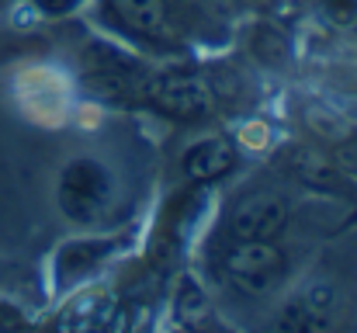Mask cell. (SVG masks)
I'll return each instance as SVG.
<instances>
[{
  "label": "cell",
  "instance_id": "1",
  "mask_svg": "<svg viewBox=\"0 0 357 333\" xmlns=\"http://www.w3.org/2000/svg\"><path fill=\"white\" fill-rule=\"evenodd\" d=\"M84 77L87 87L105 101H142L149 91V73L112 45H87Z\"/></svg>",
  "mask_w": 357,
  "mask_h": 333
},
{
  "label": "cell",
  "instance_id": "2",
  "mask_svg": "<svg viewBox=\"0 0 357 333\" xmlns=\"http://www.w3.org/2000/svg\"><path fill=\"white\" fill-rule=\"evenodd\" d=\"M112 202V177L98 160H70L59 177V205L73 222H98Z\"/></svg>",
  "mask_w": 357,
  "mask_h": 333
},
{
  "label": "cell",
  "instance_id": "3",
  "mask_svg": "<svg viewBox=\"0 0 357 333\" xmlns=\"http://www.w3.org/2000/svg\"><path fill=\"white\" fill-rule=\"evenodd\" d=\"M222 264H226V274L233 278V285L250 295L274 292L284 278V267H288L284 253L271 239H236L226 250Z\"/></svg>",
  "mask_w": 357,
  "mask_h": 333
},
{
  "label": "cell",
  "instance_id": "4",
  "mask_svg": "<svg viewBox=\"0 0 357 333\" xmlns=\"http://www.w3.org/2000/svg\"><path fill=\"white\" fill-rule=\"evenodd\" d=\"M146 101L156 105L163 114L181 118V121H198L215 108L212 87L195 77V73H167V77H149Z\"/></svg>",
  "mask_w": 357,
  "mask_h": 333
},
{
  "label": "cell",
  "instance_id": "5",
  "mask_svg": "<svg viewBox=\"0 0 357 333\" xmlns=\"http://www.w3.org/2000/svg\"><path fill=\"white\" fill-rule=\"evenodd\" d=\"M288 222V205L278 195H250L229 212L233 239H274Z\"/></svg>",
  "mask_w": 357,
  "mask_h": 333
},
{
  "label": "cell",
  "instance_id": "6",
  "mask_svg": "<svg viewBox=\"0 0 357 333\" xmlns=\"http://www.w3.org/2000/svg\"><path fill=\"white\" fill-rule=\"evenodd\" d=\"M115 21L125 24L132 35L167 42L174 38V7L170 0H108Z\"/></svg>",
  "mask_w": 357,
  "mask_h": 333
},
{
  "label": "cell",
  "instance_id": "7",
  "mask_svg": "<svg viewBox=\"0 0 357 333\" xmlns=\"http://www.w3.org/2000/svg\"><path fill=\"white\" fill-rule=\"evenodd\" d=\"M233 167H236V146L229 139H205L184 153V177L195 184L219 181Z\"/></svg>",
  "mask_w": 357,
  "mask_h": 333
},
{
  "label": "cell",
  "instance_id": "8",
  "mask_svg": "<svg viewBox=\"0 0 357 333\" xmlns=\"http://www.w3.org/2000/svg\"><path fill=\"white\" fill-rule=\"evenodd\" d=\"M115 316H119V302H115L108 292L98 288V292L77 295V299L63 309L59 327H66V330H101V327H112Z\"/></svg>",
  "mask_w": 357,
  "mask_h": 333
},
{
  "label": "cell",
  "instance_id": "9",
  "mask_svg": "<svg viewBox=\"0 0 357 333\" xmlns=\"http://www.w3.org/2000/svg\"><path fill=\"white\" fill-rule=\"evenodd\" d=\"M112 250H115V239H77V243H66V246L59 250V257H56L59 281L91 274Z\"/></svg>",
  "mask_w": 357,
  "mask_h": 333
},
{
  "label": "cell",
  "instance_id": "10",
  "mask_svg": "<svg viewBox=\"0 0 357 333\" xmlns=\"http://www.w3.org/2000/svg\"><path fill=\"white\" fill-rule=\"evenodd\" d=\"M330 299H333L330 288L309 292L305 299L291 302V306L281 313V327H284V330H323V327L330 323V309H333Z\"/></svg>",
  "mask_w": 357,
  "mask_h": 333
},
{
  "label": "cell",
  "instance_id": "11",
  "mask_svg": "<svg viewBox=\"0 0 357 333\" xmlns=\"http://www.w3.org/2000/svg\"><path fill=\"white\" fill-rule=\"evenodd\" d=\"M291 167H295L298 181L309 184V188H319V191H340V188H344L340 167H337V163H326L323 156H316V153H309V149H298Z\"/></svg>",
  "mask_w": 357,
  "mask_h": 333
},
{
  "label": "cell",
  "instance_id": "12",
  "mask_svg": "<svg viewBox=\"0 0 357 333\" xmlns=\"http://www.w3.org/2000/svg\"><path fill=\"white\" fill-rule=\"evenodd\" d=\"M250 52L267 66H281L288 59V38L274 24H257L250 35Z\"/></svg>",
  "mask_w": 357,
  "mask_h": 333
},
{
  "label": "cell",
  "instance_id": "13",
  "mask_svg": "<svg viewBox=\"0 0 357 333\" xmlns=\"http://www.w3.org/2000/svg\"><path fill=\"white\" fill-rule=\"evenodd\" d=\"M323 14L337 28H357V0H323Z\"/></svg>",
  "mask_w": 357,
  "mask_h": 333
},
{
  "label": "cell",
  "instance_id": "14",
  "mask_svg": "<svg viewBox=\"0 0 357 333\" xmlns=\"http://www.w3.org/2000/svg\"><path fill=\"white\" fill-rule=\"evenodd\" d=\"M177 309H181L184 320H202V316H205V295L198 292L195 281H184V285H181V306H177Z\"/></svg>",
  "mask_w": 357,
  "mask_h": 333
},
{
  "label": "cell",
  "instance_id": "15",
  "mask_svg": "<svg viewBox=\"0 0 357 333\" xmlns=\"http://www.w3.org/2000/svg\"><path fill=\"white\" fill-rule=\"evenodd\" d=\"M333 156H337V167H340V170L357 174V132L354 135H347V139L333 149Z\"/></svg>",
  "mask_w": 357,
  "mask_h": 333
},
{
  "label": "cell",
  "instance_id": "16",
  "mask_svg": "<svg viewBox=\"0 0 357 333\" xmlns=\"http://www.w3.org/2000/svg\"><path fill=\"white\" fill-rule=\"evenodd\" d=\"M42 14H49V17H63V14H70L80 0H31Z\"/></svg>",
  "mask_w": 357,
  "mask_h": 333
}]
</instances>
